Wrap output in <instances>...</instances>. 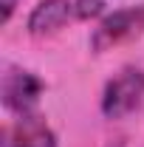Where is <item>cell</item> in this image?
<instances>
[{"label": "cell", "mask_w": 144, "mask_h": 147, "mask_svg": "<svg viewBox=\"0 0 144 147\" xmlns=\"http://www.w3.org/2000/svg\"><path fill=\"white\" fill-rule=\"evenodd\" d=\"M144 102V71L141 68H122L105 85L102 93V113L108 119H124Z\"/></svg>", "instance_id": "cell-1"}, {"label": "cell", "mask_w": 144, "mask_h": 147, "mask_svg": "<svg viewBox=\"0 0 144 147\" xmlns=\"http://www.w3.org/2000/svg\"><path fill=\"white\" fill-rule=\"evenodd\" d=\"M144 31V6H133V9H119L96 26V31L90 37L93 51H108L113 45H122L127 40L139 37Z\"/></svg>", "instance_id": "cell-2"}, {"label": "cell", "mask_w": 144, "mask_h": 147, "mask_svg": "<svg viewBox=\"0 0 144 147\" xmlns=\"http://www.w3.org/2000/svg\"><path fill=\"white\" fill-rule=\"evenodd\" d=\"M42 79L34 76L31 71H23V68H6L3 74V105L11 110V113H20V116H26V113H31L37 105V99H40V93H42Z\"/></svg>", "instance_id": "cell-3"}, {"label": "cell", "mask_w": 144, "mask_h": 147, "mask_svg": "<svg viewBox=\"0 0 144 147\" xmlns=\"http://www.w3.org/2000/svg\"><path fill=\"white\" fill-rule=\"evenodd\" d=\"M3 147H57V136L40 116L26 113L3 130Z\"/></svg>", "instance_id": "cell-4"}, {"label": "cell", "mask_w": 144, "mask_h": 147, "mask_svg": "<svg viewBox=\"0 0 144 147\" xmlns=\"http://www.w3.org/2000/svg\"><path fill=\"white\" fill-rule=\"evenodd\" d=\"M76 11L73 3L68 0H40L34 6V11L28 14V31L34 37H42V34H51L57 28H62L71 14Z\"/></svg>", "instance_id": "cell-5"}, {"label": "cell", "mask_w": 144, "mask_h": 147, "mask_svg": "<svg viewBox=\"0 0 144 147\" xmlns=\"http://www.w3.org/2000/svg\"><path fill=\"white\" fill-rule=\"evenodd\" d=\"M102 0H73V9H76V17L79 20H90L102 11Z\"/></svg>", "instance_id": "cell-6"}, {"label": "cell", "mask_w": 144, "mask_h": 147, "mask_svg": "<svg viewBox=\"0 0 144 147\" xmlns=\"http://www.w3.org/2000/svg\"><path fill=\"white\" fill-rule=\"evenodd\" d=\"M3 3V23H9V17L14 14V6H17V0H0Z\"/></svg>", "instance_id": "cell-7"}]
</instances>
